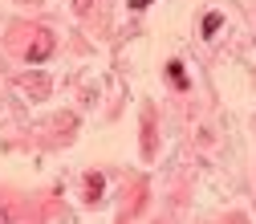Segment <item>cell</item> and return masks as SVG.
<instances>
[{"mask_svg":"<svg viewBox=\"0 0 256 224\" xmlns=\"http://www.w3.org/2000/svg\"><path fill=\"white\" fill-rule=\"evenodd\" d=\"M49 49H53V33H49V29H41L37 41L28 45V61H45V57H49Z\"/></svg>","mask_w":256,"mask_h":224,"instance_id":"1","label":"cell"},{"mask_svg":"<svg viewBox=\"0 0 256 224\" xmlns=\"http://www.w3.org/2000/svg\"><path fill=\"white\" fill-rule=\"evenodd\" d=\"M220 25H224V17H220V13H208V17H204V37H216Z\"/></svg>","mask_w":256,"mask_h":224,"instance_id":"2","label":"cell"},{"mask_svg":"<svg viewBox=\"0 0 256 224\" xmlns=\"http://www.w3.org/2000/svg\"><path fill=\"white\" fill-rule=\"evenodd\" d=\"M86 187H90V191H86L90 200H102V175H90V179H86Z\"/></svg>","mask_w":256,"mask_h":224,"instance_id":"3","label":"cell"},{"mask_svg":"<svg viewBox=\"0 0 256 224\" xmlns=\"http://www.w3.org/2000/svg\"><path fill=\"white\" fill-rule=\"evenodd\" d=\"M171 82H175V86H187V78H183V66H179V61H171Z\"/></svg>","mask_w":256,"mask_h":224,"instance_id":"4","label":"cell"},{"mask_svg":"<svg viewBox=\"0 0 256 224\" xmlns=\"http://www.w3.org/2000/svg\"><path fill=\"white\" fill-rule=\"evenodd\" d=\"M90 5H94V0H74V9H78V13H90Z\"/></svg>","mask_w":256,"mask_h":224,"instance_id":"5","label":"cell"},{"mask_svg":"<svg viewBox=\"0 0 256 224\" xmlns=\"http://www.w3.org/2000/svg\"><path fill=\"white\" fill-rule=\"evenodd\" d=\"M146 5H150V0H130V9H134V13H138V9H146Z\"/></svg>","mask_w":256,"mask_h":224,"instance_id":"6","label":"cell"}]
</instances>
